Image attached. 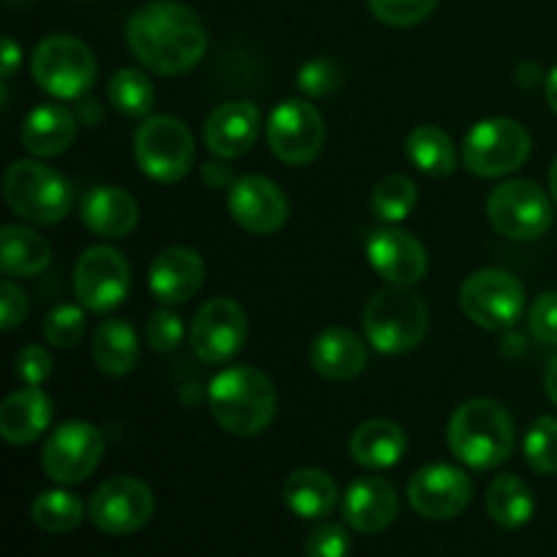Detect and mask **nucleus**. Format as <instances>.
<instances>
[{"instance_id": "48", "label": "nucleus", "mask_w": 557, "mask_h": 557, "mask_svg": "<svg viewBox=\"0 0 557 557\" xmlns=\"http://www.w3.org/2000/svg\"><path fill=\"white\" fill-rule=\"evenodd\" d=\"M549 190H553V199H555V205H557V158H555L553 169H549Z\"/></svg>"}, {"instance_id": "44", "label": "nucleus", "mask_w": 557, "mask_h": 557, "mask_svg": "<svg viewBox=\"0 0 557 557\" xmlns=\"http://www.w3.org/2000/svg\"><path fill=\"white\" fill-rule=\"evenodd\" d=\"M76 117L82 120V123H87V125H98L101 123V103L96 101V98H87V96H82V98H76Z\"/></svg>"}, {"instance_id": "9", "label": "nucleus", "mask_w": 557, "mask_h": 557, "mask_svg": "<svg viewBox=\"0 0 557 557\" xmlns=\"http://www.w3.org/2000/svg\"><path fill=\"white\" fill-rule=\"evenodd\" d=\"M460 308L484 330H511L525 308V288L511 272L479 270L462 283Z\"/></svg>"}, {"instance_id": "40", "label": "nucleus", "mask_w": 557, "mask_h": 557, "mask_svg": "<svg viewBox=\"0 0 557 557\" xmlns=\"http://www.w3.org/2000/svg\"><path fill=\"white\" fill-rule=\"evenodd\" d=\"M145 335L152 351L158 354L174 351V348H180V343H183V335H185L183 319L166 308L156 310V313H150V319H147Z\"/></svg>"}, {"instance_id": "22", "label": "nucleus", "mask_w": 557, "mask_h": 557, "mask_svg": "<svg viewBox=\"0 0 557 557\" xmlns=\"http://www.w3.org/2000/svg\"><path fill=\"white\" fill-rule=\"evenodd\" d=\"M310 364L326 381H351L368 368V346L346 326H330L310 343Z\"/></svg>"}, {"instance_id": "28", "label": "nucleus", "mask_w": 557, "mask_h": 557, "mask_svg": "<svg viewBox=\"0 0 557 557\" xmlns=\"http://www.w3.org/2000/svg\"><path fill=\"white\" fill-rule=\"evenodd\" d=\"M487 511L493 522L506 531H520L533 520L536 511V498L531 487L515 473H500L493 479L487 490Z\"/></svg>"}, {"instance_id": "11", "label": "nucleus", "mask_w": 557, "mask_h": 557, "mask_svg": "<svg viewBox=\"0 0 557 557\" xmlns=\"http://www.w3.org/2000/svg\"><path fill=\"white\" fill-rule=\"evenodd\" d=\"M156 498L141 479L114 476L92 493L87 504L90 522L107 536H131L152 520Z\"/></svg>"}, {"instance_id": "17", "label": "nucleus", "mask_w": 557, "mask_h": 557, "mask_svg": "<svg viewBox=\"0 0 557 557\" xmlns=\"http://www.w3.org/2000/svg\"><path fill=\"white\" fill-rule=\"evenodd\" d=\"M228 212L250 234H275L288 221V201L283 190L261 174H248L232 183Z\"/></svg>"}, {"instance_id": "27", "label": "nucleus", "mask_w": 557, "mask_h": 557, "mask_svg": "<svg viewBox=\"0 0 557 557\" xmlns=\"http://www.w3.org/2000/svg\"><path fill=\"white\" fill-rule=\"evenodd\" d=\"M283 500L302 520H324L337 506V484L319 468H299L283 484Z\"/></svg>"}, {"instance_id": "13", "label": "nucleus", "mask_w": 557, "mask_h": 557, "mask_svg": "<svg viewBox=\"0 0 557 557\" xmlns=\"http://www.w3.org/2000/svg\"><path fill=\"white\" fill-rule=\"evenodd\" d=\"M131 292V264L120 250L96 245L79 256L74 267V294L82 308L109 313Z\"/></svg>"}, {"instance_id": "21", "label": "nucleus", "mask_w": 557, "mask_h": 557, "mask_svg": "<svg viewBox=\"0 0 557 557\" xmlns=\"http://www.w3.org/2000/svg\"><path fill=\"white\" fill-rule=\"evenodd\" d=\"M205 283V261L196 250L174 248L161 250L150 264V292L163 305L188 302Z\"/></svg>"}, {"instance_id": "47", "label": "nucleus", "mask_w": 557, "mask_h": 557, "mask_svg": "<svg viewBox=\"0 0 557 557\" xmlns=\"http://www.w3.org/2000/svg\"><path fill=\"white\" fill-rule=\"evenodd\" d=\"M547 101L553 107V112L557 114V69H553V74L547 76Z\"/></svg>"}, {"instance_id": "29", "label": "nucleus", "mask_w": 557, "mask_h": 557, "mask_svg": "<svg viewBox=\"0 0 557 557\" xmlns=\"http://www.w3.org/2000/svg\"><path fill=\"white\" fill-rule=\"evenodd\" d=\"M49 264V243L25 226H3L0 232V267L9 277H33Z\"/></svg>"}, {"instance_id": "30", "label": "nucleus", "mask_w": 557, "mask_h": 557, "mask_svg": "<svg viewBox=\"0 0 557 557\" xmlns=\"http://www.w3.org/2000/svg\"><path fill=\"white\" fill-rule=\"evenodd\" d=\"M92 359L107 375H128L139 362V341L134 326L120 319L98 324L92 335Z\"/></svg>"}, {"instance_id": "41", "label": "nucleus", "mask_w": 557, "mask_h": 557, "mask_svg": "<svg viewBox=\"0 0 557 557\" xmlns=\"http://www.w3.org/2000/svg\"><path fill=\"white\" fill-rule=\"evenodd\" d=\"M528 324L536 341L557 346V292H547L531 305L528 313Z\"/></svg>"}, {"instance_id": "46", "label": "nucleus", "mask_w": 557, "mask_h": 557, "mask_svg": "<svg viewBox=\"0 0 557 557\" xmlns=\"http://www.w3.org/2000/svg\"><path fill=\"white\" fill-rule=\"evenodd\" d=\"M544 389H547L549 400H553L557 406V357L553 359V362H549L547 375H544Z\"/></svg>"}, {"instance_id": "43", "label": "nucleus", "mask_w": 557, "mask_h": 557, "mask_svg": "<svg viewBox=\"0 0 557 557\" xmlns=\"http://www.w3.org/2000/svg\"><path fill=\"white\" fill-rule=\"evenodd\" d=\"M27 315V297L16 283L3 281V288H0V326L5 332H11L14 326L22 324V319Z\"/></svg>"}, {"instance_id": "10", "label": "nucleus", "mask_w": 557, "mask_h": 557, "mask_svg": "<svg viewBox=\"0 0 557 557\" xmlns=\"http://www.w3.org/2000/svg\"><path fill=\"white\" fill-rule=\"evenodd\" d=\"M487 215L504 237L536 239L553 226V201L531 180H509L490 194Z\"/></svg>"}, {"instance_id": "4", "label": "nucleus", "mask_w": 557, "mask_h": 557, "mask_svg": "<svg viewBox=\"0 0 557 557\" xmlns=\"http://www.w3.org/2000/svg\"><path fill=\"white\" fill-rule=\"evenodd\" d=\"M364 335L381 354H408L424 341L430 310L411 286L381 288L368 299L362 313Z\"/></svg>"}, {"instance_id": "42", "label": "nucleus", "mask_w": 557, "mask_h": 557, "mask_svg": "<svg viewBox=\"0 0 557 557\" xmlns=\"http://www.w3.org/2000/svg\"><path fill=\"white\" fill-rule=\"evenodd\" d=\"M52 375V357L44 346H27L16 354V379L27 386H38Z\"/></svg>"}, {"instance_id": "2", "label": "nucleus", "mask_w": 557, "mask_h": 557, "mask_svg": "<svg viewBox=\"0 0 557 557\" xmlns=\"http://www.w3.org/2000/svg\"><path fill=\"white\" fill-rule=\"evenodd\" d=\"M210 413L226 433L253 438L275 419L277 392L261 370L237 364L210 381L207 392Z\"/></svg>"}, {"instance_id": "12", "label": "nucleus", "mask_w": 557, "mask_h": 557, "mask_svg": "<svg viewBox=\"0 0 557 557\" xmlns=\"http://www.w3.org/2000/svg\"><path fill=\"white\" fill-rule=\"evenodd\" d=\"M248 315L232 297L207 299L190 321V348L205 364H226L243 351Z\"/></svg>"}, {"instance_id": "24", "label": "nucleus", "mask_w": 557, "mask_h": 557, "mask_svg": "<svg viewBox=\"0 0 557 557\" xmlns=\"http://www.w3.org/2000/svg\"><path fill=\"white\" fill-rule=\"evenodd\" d=\"M52 422V400L38 386H25L0 406V435L9 444H33Z\"/></svg>"}, {"instance_id": "38", "label": "nucleus", "mask_w": 557, "mask_h": 557, "mask_svg": "<svg viewBox=\"0 0 557 557\" xmlns=\"http://www.w3.org/2000/svg\"><path fill=\"white\" fill-rule=\"evenodd\" d=\"M341 65L330 58H313L299 69L297 85L305 96L310 98H324L341 87Z\"/></svg>"}, {"instance_id": "34", "label": "nucleus", "mask_w": 557, "mask_h": 557, "mask_svg": "<svg viewBox=\"0 0 557 557\" xmlns=\"http://www.w3.org/2000/svg\"><path fill=\"white\" fill-rule=\"evenodd\" d=\"M417 205V185L406 174H389L370 194V212L384 223H400Z\"/></svg>"}, {"instance_id": "36", "label": "nucleus", "mask_w": 557, "mask_h": 557, "mask_svg": "<svg viewBox=\"0 0 557 557\" xmlns=\"http://www.w3.org/2000/svg\"><path fill=\"white\" fill-rule=\"evenodd\" d=\"M85 335V310L76 305H58L44 319V337L54 348H71Z\"/></svg>"}, {"instance_id": "3", "label": "nucleus", "mask_w": 557, "mask_h": 557, "mask_svg": "<svg viewBox=\"0 0 557 557\" xmlns=\"http://www.w3.org/2000/svg\"><path fill=\"white\" fill-rule=\"evenodd\" d=\"M449 449L462 466L473 471L500 468L515 451V419L500 403L479 397L457 408L449 419Z\"/></svg>"}, {"instance_id": "15", "label": "nucleus", "mask_w": 557, "mask_h": 557, "mask_svg": "<svg viewBox=\"0 0 557 557\" xmlns=\"http://www.w3.org/2000/svg\"><path fill=\"white\" fill-rule=\"evenodd\" d=\"M326 128L321 114L315 107L292 98L275 107L267 123V141H270L272 152L281 158L283 163L292 166H302L319 158L321 147H324Z\"/></svg>"}, {"instance_id": "14", "label": "nucleus", "mask_w": 557, "mask_h": 557, "mask_svg": "<svg viewBox=\"0 0 557 557\" xmlns=\"http://www.w3.org/2000/svg\"><path fill=\"white\" fill-rule=\"evenodd\" d=\"M103 457L101 430L87 422H65L47 438L41 466L52 482L79 484L92 476Z\"/></svg>"}, {"instance_id": "23", "label": "nucleus", "mask_w": 557, "mask_h": 557, "mask_svg": "<svg viewBox=\"0 0 557 557\" xmlns=\"http://www.w3.org/2000/svg\"><path fill=\"white\" fill-rule=\"evenodd\" d=\"M82 223L90 228L96 237L120 239L128 237L139 223V207L131 194L114 185H98L82 199L79 207Z\"/></svg>"}, {"instance_id": "31", "label": "nucleus", "mask_w": 557, "mask_h": 557, "mask_svg": "<svg viewBox=\"0 0 557 557\" xmlns=\"http://www.w3.org/2000/svg\"><path fill=\"white\" fill-rule=\"evenodd\" d=\"M408 161L430 177H449L457 166L455 141L438 125H419L406 139Z\"/></svg>"}, {"instance_id": "25", "label": "nucleus", "mask_w": 557, "mask_h": 557, "mask_svg": "<svg viewBox=\"0 0 557 557\" xmlns=\"http://www.w3.org/2000/svg\"><path fill=\"white\" fill-rule=\"evenodd\" d=\"M76 136V114L60 103H41L22 125V145L38 158H52L69 150Z\"/></svg>"}, {"instance_id": "7", "label": "nucleus", "mask_w": 557, "mask_h": 557, "mask_svg": "<svg viewBox=\"0 0 557 557\" xmlns=\"http://www.w3.org/2000/svg\"><path fill=\"white\" fill-rule=\"evenodd\" d=\"M134 156L141 172L156 183H177L194 169L196 147L188 125L169 114H152L139 125Z\"/></svg>"}, {"instance_id": "32", "label": "nucleus", "mask_w": 557, "mask_h": 557, "mask_svg": "<svg viewBox=\"0 0 557 557\" xmlns=\"http://www.w3.org/2000/svg\"><path fill=\"white\" fill-rule=\"evenodd\" d=\"M30 517L44 533H71L85 520V504L65 490H47L33 500Z\"/></svg>"}, {"instance_id": "20", "label": "nucleus", "mask_w": 557, "mask_h": 557, "mask_svg": "<svg viewBox=\"0 0 557 557\" xmlns=\"http://www.w3.org/2000/svg\"><path fill=\"white\" fill-rule=\"evenodd\" d=\"M397 515L400 500L395 487L381 476L357 479L343 498V517L357 533H384Z\"/></svg>"}, {"instance_id": "26", "label": "nucleus", "mask_w": 557, "mask_h": 557, "mask_svg": "<svg viewBox=\"0 0 557 557\" xmlns=\"http://www.w3.org/2000/svg\"><path fill=\"white\" fill-rule=\"evenodd\" d=\"M408 435L403 433L400 424L389 419H370L354 430L348 441V451L362 468L384 471V468L397 466L406 457Z\"/></svg>"}, {"instance_id": "8", "label": "nucleus", "mask_w": 557, "mask_h": 557, "mask_svg": "<svg viewBox=\"0 0 557 557\" xmlns=\"http://www.w3.org/2000/svg\"><path fill=\"white\" fill-rule=\"evenodd\" d=\"M531 156V134L517 120L493 117L471 128L462 145V163L476 177H504Z\"/></svg>"}, {"instance_id": "6", "label": "nucleus", "mask_w": 557, "mask_h": 557, "mask_svg": "<svg viewBox=\"0 0 557 557\" xmlns=\"http://www.w3.org/2000/svg\"><path fill=\"white\" fill-rule=\"evenodd\" d=\"M33 79L54 98H82L96 82V54L76 36H49L30 60Z\"/></svg>"}, {"instance_id": "5", "label": "nucleus", "mask_w": 557, "mask_h": 557, "mask_svg": "<svg viewBox=\"0 0 557 557\" xmlns=\"http://www.w3.org/2000/svg\"><path fill=\"white\" fill-rule=\"evenodd\" d=\"M3 196L16 215L41 226L60 223L74 205L69 180L36 161L11 163L3 177Z\"/></svg>"}, {"instance_id": "45", "label": "nucleus", "mask_w": 557, "mask_h": 557, "mask_svg": "<svg viewBox=\"0 0 557 557\" xmlns=\"http://www.w3.org/2000/svg\"><path fill=\"white\" fill-rule=\"evenodd\" d=\"M22 60V49L16 47V41L11 36L3 38V79H11Z\"/></svg>"}, {"instance_id": "35", "label": "nucleus", "mask_w": 557, "mask_h": 557, "mask_svg": "<svg viewBox=\"0 0 557 557\" xmlns=\"http://www.w3.org/2000/svg\"><path fill=\"white\" fill-rule=\"evenodd\" d=\"M525 460L542 476L557 473V419L542 417L525 435Z\"/></svg>"}, {"instance_id": "16", "label": "nucleus", "mask_w": 557, "mask_h": 557, "mask_svg": "<svg viewBox=\"0 0 557 557\" xmlns=\"http://www.w3.org/2000/svg\"><path fill=\"white\" fill-rule=\"evenodd\" d=\"M473 498V482L455 466H428L408 482V504L424 520H455Z\"/></svg>"}, {"instance_id": "19", "label": "nucleus", "mask_w": 557, "mask_h": 557, "mask_svg": "<svg viewBox=\"0 0 557 557\" xmlns=\"http://www.w3.org/2000/svg\"><path fill=\"white\" fill-rule=\"evenodd\" d=\"M261 114L250 101H226L210 112L205 123V145L218 158H239L256 145Z\"/></svg>"}, {"instance_id": "1", "label": "nucleus", "mask_w": 557, "mask_h": 557, "mask_svg": "<svg viewBox=\"0 0 557 557\" xmlns=\"http://www.w3.org/2000/svg\"><path fill=\"white\" fill-rule=\"evenodd\" d=\"M125 41L152 74L177 76L205 58L207 27L190 5L177 0H150L128 16Z\"/></svg>"}, {"instance_id": "49", "label": "nucleus", "mask_w": 557, "mask_h": 557, "mask_svg": "<svg viewBox=\"0 0 557 557\" xmlns=\"http://www.w3.org/2000/svg\"><path fill=\"white\" fill-rule=\"evenodd\" d=\"M30 3H36V0H5V5H11V9H22V5Z\"/></svg>"}, {"instance_id": "18", "label": "nucleus", "mask_w": 557, "mask_h": 557, "mask_svg": "<svg viewBox=\"0 0 557 557\" xmlns=\"http://www.w3.org/2000/svg\"><path fill=\"white\" fill-rule=\"evenodd\" d=\"M368 261L395 286H413L428 275V250L413 234L400 228H379L370 234Z\"/></svg>"}, {"instance_id": "33", "label": "nucleus", "mask_w": 557, "mask_h": 557, "mask_svg": "<svg viewBox=\"0 0 557 557\" xmlns=\"http://www.w3.org/2000/svg\"><path fill=\"white\" fill-rule=\"evenodd\" d=\"M107 92L109 103L125 117H145V114L152 112V103H156V87H152L150 76L136 69H120L109 79Z\"/></svg>"}, {"instance_id": "37", "label": "nucleus", "mask_w": 557, "mask_h": 557, "mask_svg": "<svg viewBox=\"0 0 557 557\" xmlns=\"http://www.w3.org/2000/svg\"><path fill=\"white\" fill-rule=\"evenodd\" d=\"M375 20L392 27H411L417 22L428 20L435 11L438 0H368Z\"/></svg>"}, {"instance_id": "39", "label": "nucleus", "mask_w": 557, "mask_h": 557, "mask_svg": "<svg viewBox=\"0 0 557 557\" xmlns=\"http://www.w3.org/2000/svg\"><path fill=\"white\" fill-rule=\"evenodd\" d=\"M351 539L337 522H319L305 539V557H348Z\"/></svg>"}]
</instances>
